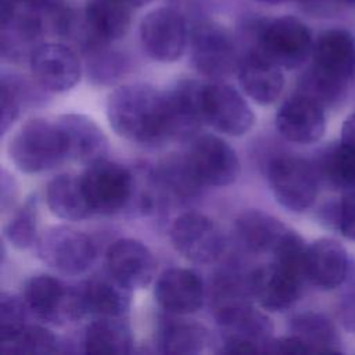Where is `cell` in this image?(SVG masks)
Listing matches in <instances>:
<instances>
[{"mask_svg": "<svg viewBox=\"0 0 355 355\" xmlns=\"http://www.w3.org/2000/svg\"><path fill=\"white\" fill-rule=\"evenodd\" d=\"M107 118L122 137L143 146H158L168 139L165 94L147 83L115 89L107 100Z\"/></svg>", "mask_w": 355, "mask_h": 355, "instance_id": "6da1fadb", "label": "cell"}, {"mask_svg": "<svg viewBox=\"0 0 355 355\" xmlns=\"http://www.w3.org/2000/svg\"><path fill=\"white\" fill-rule=\"evenodd\" d=\"M311 57L298 93L322 105L340 100L355 75V36L343 28L327 29L313 42Z\"/></svg>", "mask_w": 355, "mask_h": 355, "instance_id": "7a4b0ae2", "label": "cell"}, {"mask_svg": "<svg viewBox=\"0 0 355 355\" xmlns=\"http://www.w3.org/2000/svg\"><path fill=\"white\" fill-rule=\"evenodd\" d=\"M8 155L25 173L51 169L68 158L58 123L43 118L31 119L15 132L8 144Z\"/></svg>", "mask_w": 355, "mask_h": 355, "instance_id": "3957f363", "label": "cell"}, {"mask_svg": "<svg viewBox=\"0 0 355 355\" xmlns=\"http://www.w3.org/2000/svg\"><path fill=\"white\" fill-rule=\"evenodd\" d=\"M309 28L298 18L283 15L257 26V50L284 69L301 67L312 54Z\"/></svg>", "mask_w": 355, "mask_h": 355, "instance_id": "277c9868", "label": "cell"}, {"mask_svg": "<svg viewBox=\"0 0 355 355\" xmlns=\"http://www.w3.org/2000/svg\"><path fill=\"white\" fill-rule=\"evenodd\" d=\"M24 302L37 319L62 324L86 315L80 286H69L57 277L37 275L24 287Z\"/></svg>", "mask_w": 355, "mask_h": 355, "instance_id": "5b68a950", "label": "cell"}, {"mask_svg": "<svg viewBox=\"0 0 355 355\" xmlns=\"http://www.w3.org/2000/svg\"><path fill=\"white\" fill-rule=\"evenodd\" d=\"M86 166L80 180L93 214L112 215L130 204L135 179L128 168L105 158Z\"/></svg>", "mask_w": 355, "mask_h": 355, "instance_id": "8992f818", "label": "cell"}, {"mask_svg": "<svg viewBox=\"0 0 355 355\" xmlns=\"http://www.w3.org/2000/svg\"><path fill=\"white\" fill-rule=\"evenodd\" d=\"M268 182L276 201L293 212L306 211L318 196L319 176L315 165L300 157L273 158L268 165Z\"/></svg>", "mask_w": 355, "mask_h": 355, "instance_id": "52a82bcc", "label": "cell"}, {"mask_svg": "<svg viewBox=\"0 0 355 355\" xmlns=\"http://www.w3.org/2000/svg\"><path fill=\"white\" fill-rule=\"evenodd\" d=\"M37 257L65 276H78L90 269L96 259L93 241L71 226H53L36 241Z\"/></svg>", "mask_w": 355, "mask_h": 355, "instance_id": "ba28073f", "label": "cell"}, {"mask_svg": "<svg viewBox=\"0 0 355 355\" xmlns=\"http://www.w3.org/2000/svg\"><path fill=\"white\" fill-rule=\"evenodd\" d=\"M191 61L196 69L214 79L232 75L241 58L230 32L216 22H198L190 37Z\"/></svg>", "mask_w": 355, "mask_h": 355, "instance_id": "9c48e42d", "label": "cell"}, {"mask_svg": "<svg viewBox=\"0 0 355 355\" xmlns=\"http://www.w3.org/2000/svg\"><path fill=\"white\" fill-rule=\"evenodd\" d=\"M169 236L173 248L194 263H212L223 255L226 248L218 225L198 212L178 216L171 226Z\"/></svg>", "mask_w": 355, "mask_h": 355, "instance_id": "30bf717a", "label": "cell"}, {"mask_svg": "<svg viewBox=\"0 0 355 355\" xmlns=\"http://www.w3.org/2000/svg\"><path fill=\"white\" fill-rule=\"evenodd\" d=\"M184 157L201 186H229L240 172L236 151L215 135L196 137Z\"/></svg>", "mask_w": 355, "mask_h": 355, "instance_id": "8fae6325", "label": "cell"}, {"mask_svg": "<svg viewBox=\"0 0 355 355\" xmlns=\"http://www.w3.org/2000/svg\"><path fill=\"white\" fill-rule=\"evenodd\" d=\"M139 33L144 51L159 62L179 60L187 44L186 21L172 7H159L147 12L140 22Z\"/></svg>", "mask_w": 355, "mask_h": 355, "instance_id": "7c38bea8", "label": "cell"}, {"mask_svg": "<svg viewBox=\"0 0 355 355\" xmlns=\"http://www.w3.org/2000/svg\"><path fill=\"white\" fill-rule=\"evenodd\" d=\"M204 121L227 136H243L254 125L255 116L244 97L230 85L214 82L202 86Z\"/></svg>", "mask_w": 355, "mask_h": 355, "instance_id": "4fadbf2b", "label": "cell"}, {"mask_svg": "<svg viewBox=\"0 0 355 355\" xmlns=\"http://www.w3.org/2000/svg\"><path fill=\"white\" fill-rule=\"evenodd\" d=\"M305 277L277 262L254 269L248 277V291L258 304L270 312L290 309L301 295Z\"/></svg>", "mask_w": 355, "mask_h": 355, "instance_id": "5bb4252c", "label": "cell"}, {"mask_svg": "<svg viewBox=\"0 0 355 355\" xmlns=\"http://www.w3.org/2000/svg\"><path fill=\"white\" fill-rule=\"evenodd\" d=\"M132 6L126 0H89L79 24L87 51L123 37L130 26Z\"/></svg>", "mask_w": 355, "mask_h": 355, "instance_id": "9a60e30c", "label": "cell"}, {"mask_svg": "<svg viewBox=\"0 0 355 355\" xmlns=\"http://www.w3.org/2000/svg\"><path fill=\"white\" fill-rule=\"evenodd\" d=\"M35 80L46 90L62 93L80 79L82 68L72 49L61 43H42L29 57Z\"/></svg>", "mask_w": 355, "mask_h": 355, "instance_id": "2e32d148", "label": "cell"}, {"mask_svg": "<svg viewBox=\"0 0 355 355\" xmlns=\"http://www.w3.org/2000/svg\"><path fill=\"white\" fill-rule=\"evenodd\" d=\"M108 275L129 290L147 287L155 275V258L146 244L135 239H119L105 254Z\"/></svg>", "mask_w": 355, "mask_h": 355, "instance_id": "e0dca14e", "label": "cell"}, {"mask_svg": "<svg viewBox=\"0 0 355 355\" xmlns=\"http://www.w3.org/2000/svg\"><path fill=\"white\" fill-rule=\"evenodd\" d=\"M216 323L225 338L248 341L266 352L272 341V320L245 300H233L219 304L215 312Z\"/></svg>", "mask_w": 355, "mask_h": 355, "instance_id": "ac0fdd59", "label": "cell"}, {"mask_svg": "<svg viewBox=\"0 0 355 355\" xmlns=\"http://www.w3.org/2000/svg\"><path fill=\"white\" fill-rule=\"evenodd\" d=\"M202 86L197 80H179L164 90L169 140L189 139L205 122L201 101Z\"/></svg>", "mask_w": 355, "mask_h": 355, "instance_id": "d6986e66", "label": "cell"}, {"mask_svg": "<svg viewBox=\"0 0 355 355\" xmlns=\"http://www.w3.org/2000/svg\"><path fill=\"white\" fill-rule=\"evenodd\" d=\"M276 128L288 141L315 143L326 129L323 105L305 94L297 93L280 105L276 114Z\"/></svg>", "mask_w": 355, "mask_h": 355, "instance_id": "ffe728a7", "label": "cell"}, {"mask_svg": "<svg viewBox=\"0 0 355 355\" xmlns=\"http://www.w3.org/2000/svg\"><path fill=\"white\" fill-rule=\"evenodd\" d=\"M154 297L158 305L171 315H189L198 311L204 301V286L200 276L183 268H172L161 273Z\"/></svg>", "mask_w": 355, "mask_h": 355, "instance_id": "44dd1931", "label": "cell"}, {"mask_svg": "<svg viewBox=\"0 0 355 355\" xmlns=\"http://www.w3.org/2000/svg\"><path fill=\"white\" fill-rule=\"evenodd\" d=\"M348 266V254L334 239L315 240L306 248L305 279L320 290H333L341 286Z\"/></svg>", "mask_w": 355, "mask_h": 355, "instance_id": "7402d4cb", "label": "cell"}, {"mask_svg": "<svg viewBox=\"0 0 355 355\" xmlns=\"http://www.w3.org/2000/svg\"><path fill=\"white\" fill-rule=\"evenodd\" d=\"M237 72L241 89L257 104L273 103L283 90L282 68L257 49L241 57Z\"/></svg>", "mask_w": 355, "mask_h": 355, "instance_id": "603a6c76", "label": "cell"}, {"mask_svg": "<svg viewBox=\"0 0 355 355\" xmlns=\"http://www.w3.org/2000/svg\"><path fill=\"white\" fill-rule=\"evenodd\" d=\"M55 122L64 135L69 159L89 165L105 158L108 141L93 119L82 114H64Z\"/></svg>", "mask_w": 355, "mask_h": 355, "instance_id": "cb8c5ba5", "label": "cell"}, {"mask_svg": "<svg viewBox=\"0 0 355 355\" xmlns=\"http://www.w3.org/2000/svg\"><path fill=\"white\" fill-rule=\"evenodd\" d=\"M80 286L86 315L97 318H122L130 308V291L108 275L104 279H93Z\"/></svg>", "mask_w": 355, "mask_h": 355, "instance_id": "d4e9b609", "label": "cell"}, {"mask_svg": "<svg viewBox=\"0 0 355 355\" xmlns=\"http://www.w3.org/2000/svg\"><path fill=\"white\" fill-rule=\"evenodd\" d=\"M287 226L277 218L259 209L241 212L234 220V230L240 243L251 252H273Z\"/></svg>", "mask_w": 355, "mask_h": 355, "instance_id": "484cf974", "label": "cell"}, {"mask_svg": "<svg viewBox=\"0 0 355 355\" xmlns=\"http://www.w3.org/2000/svg\"><path fill=\"white\" fill-rule=\"evenodd\" d=\"M209 341L205 326L196 320L180 318L164 319L155 336L158 351L172 355H191L201 352Z\"/></svg>", "mask_w": 355, "mask_h": 355, "instance_id": "4316f807", "label": "cell"}, {"mask_svg": "<svg viewBox=\"0 0 355 355\" xmlns=\"http://www.w3.org/2000/svg\"><path fill=\"white\" fill-rule=\"evenodd\" d=\"M46 202L51 214L64 220H80L93 214L80 176L62 173L46 187Z\"/></svg>", "mask_w": 355, "mask_h": 355, "instance_id": "83f0119b", "label": "cell"}, {"mask_svg": "<svg viewBox=\"0 0 355 355\" xmlns=\"http://www.w3.org/2000/svg\"><path fill=\"white\" fill-rule=\"evenodd\" d=\"M82 347L89 354H129L133 336L122 318H97L83 333Z\"/></svg>", "mask_w": 355, "mask_h": 355, "instance_id": "f1b7e54d", "label": "cell"}, {"mask_svg": "<svg viewBox=\"0 0 355 355\" xmlns=\"http://www.w3.org/2000/svg\"><path fill=\"white\" fill-rule=\"evenodd\" d=\"M290 331L298 337L309 352H340V336L334 323L324 315L305 311L290 320Z\"/></svg>", "mask_w": 355, "mask_h": 355, "instance_id": "f546056e", "label": "cell"}, {"mask_svg": "<svg viewBox=\"0 0 355 355\" xmlns=\"http://www.w3.org/2000/svg\"><path fill=\"white\" fill-rule=\"evenodd\" d=\"M319 180L345 191L355 190V150L341 141L326 147L313 164Z\"/></svg>", "mask_w": 355, "mask_h": 355, "instance_id": "4dcf8cb0", "label": "cell"}, {"mask_svg": "<svg viewBox=\"0 0 355 355\" xmlns=\"http://www.w3.org/2000/svg\"><path fill=\"white\" fill-rule=\"evenodd\" d=\"M60 347L58 338L46 327L25 324L15 333L0 337L1 354H53Z\"/></svg>", "mask_w": 355, "mask_h": 355, "instance_id": "1f68e13d", "label": "cell"}, {"mask_svg": "<svg viewBox=\"0 0 355 355\" xmlns=\"http://www.w3.org/2000/svg\"><path fill=\"white\" fill-rule=\"evenodd\" d=\"M4 236L18 250L29 248L37 241V202L35 197L28 198L14 212L4 227Z\"/></svg>", "mask_w": 355, "mask_h": 355, "instance_id": "d6a6232c", "label": "cell"}, {"mask_svg": "<svg viewBox=\"0 0 355 355\" xmlns=\"http://www.w3.org/2000/svg\"><path fill=\"white\" fill-rule=\"evenodd\" d=\"M26 305L24 300L3 293L0 297V337L10 336L25 326Z\"/></svg>", "mask_w": 355, "mask_h": 355, "instance_id": "836d02e7", "label": "cell"}, {"mask_svg": "<svg viewBox=\"0 0 355 355\" xmlns=\"http://www.w3.org/2000/svg\"><path fill=\"white\" fill-rule=\"evenodd\" d=\"M104 47L90 50L92 60L87 68L92 78L97 82H110L121 72H123L125 68L123 58H121L119 54L115 53H105Z\"/></svg>", "mask_w": 355, "mask_h": 355, "instance_id": "e575fe53", "label": "cell"}, {"mask_svg": "<svg viewBox=\"0 0 355 355\" xmlns=\"http://www.w3.org/2000/svg\"><path fill=\"white\" fill-rule=\"evenodd\" d=\"M1 133L4 135L8 128L15 122L21 108V83L14 78H1Z\"/></svg>", "mask_w": 355, "mask_h": 355, "instance_id": "d590c367", "label": "cell"}, {"mask_svg": "<svg viewBox=\"0 0 355 355\" xmlns=\"http://www.w3.org/2000/svg\"><path fill=\"white\" fill-rule=\"evenodd\" d=\"M334 222L345 239L355 240V190H349L343 196L336 208Z\"/></svg>", "mask_w": 355, "mask_h": 355, "instance_id": "8d00e7d4", "label": "cell"}, {"mask_svg": "<svg viewBox=\"0 0 355 355\" xmlns=\"http://www.w3.org/2000/svg\"><path fill=\"white\" fill-rule=\"evenodd\" d=\"M266 352H279V354H297V352H309L308 347L294 334L280 338H272L268 345Z\"/></svg>", "mask_w": 355, "mask_h": 355, "instance_id": "74e56055", "label": "cell"}, {"mask_svg": "<svg viewBox=\"0 0 355 355\" xmlns=\"http://www.w3.org/2000/svg\"><path fill=\"white\" fill-rule=\"evenodd\" d=\"M17 198V184L11 175L6 171L1 172V209L10 208Z\"/></svg>", "mask_w": 355, "mask_h": 355, "instance_id": "f35d334b", "label": "cell"}, {"mask_svg": "<svg viewBox=\"0 0 355 355\" xmlns=\"http://www.w3.org/2000/svg\"><path fill=\"white\" fill-rule=\"evenodd\" d=\"M340 141L355 150V112L351 114L343 123Z\"/></svg>", "mask_w": 355, "mask_h": 355, "instance_id": "ab89813d", "label": "cell"}, {"mask_svg": "<svg viewBox=\"0 0 355 355\" xmlns=\"http://www.w3.org/2000/svg\"><path fill=\"white\" fill-rule=\"evenodd\" d=\"M15 6L19 7H29V8H39L42 6H44L46 3H49L50 0H7Z\"/></svg>", "mask_w": 355, "mask_h": 355, "instance_id": "60d3db41", "label": "cell"}, {"mask_svg": "<svg viewBox=\"0 0 355 355\" xmlns=\"http://www.w3.org/2000/svg\"><path fill=\"white\" fill-rule=\"evenodd\" d=\"M132 7H143V6H146V4H148V3H151L153 0H126Z\"/></svg>", "mask_w": 355, "mask_h": 355, "instance_id": "b9f144b4", "label": "cell"}, {"mask_svg": "<svg viewBox=\"0 0 355 355\" xmlns=\"http://www.w3.org/2000/svg\"><path fill=\"white\" fill-rule=\"evenodd\" d=\"M336 6L338 4H345V6H351V7H355V0H331Z\"/></svg>", "mask_w": 355, "mask_h": 355, "instance_id": "7bdbcfd3", "label": "cell"}]
</instances>
